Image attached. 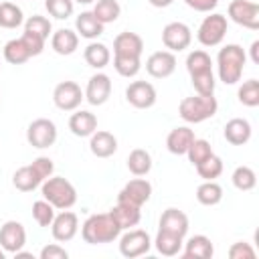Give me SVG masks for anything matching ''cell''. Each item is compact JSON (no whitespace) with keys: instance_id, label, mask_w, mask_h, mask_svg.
<instances>
[{"instance_id":"6da1fadb","label":"cell","mask_w":259,"mask_h":259,"mask_svg":"<svg viewBox=\"0 0 259 259\" xmlns=\"http://www.w3.org/2000/svg\"><path fill=\"white\" fill-rule=\"evenodd\" d=\"M55 164L51 158L47 156H38L34 158L30 164L20 166L14 174H12V184L16 190L20 192H32L34 188H38L49 176H53Z\"/></svg>"},{"instance_id":"7a4b0ae2","label":"cell","mask_w":259,"mask_h":259,"mask_svg":"<svg viewBox=\"0 0 259 259\" xmlns=\"http://www.w3.org/2000/svg\"><path fill=\"white\" fill-rule=\"evenodd\" d=\"M121 229L113 221L109 212H99L87 217V221L81 227V237L89 245H103V243H113L119 237Z\"/></svg>"},{"instance_id":"3957f363","label":"cell","mask_w":259,"mask_h":259,"mask_svg":"<svg viewBox=\"0 0 259 259\" xmlns=\"http://www.w3.org/2000/svg\"><path fill=\"white\" fill-rule=\"evenodd\" d=\"M245 63H247V55L243 51V47L231 42V45H225L219 55H217V69H219V79L225 83V85H235L241 81V75H243V69H245Z\"/></svg>"},{"instance_id":"277c9868","label":"cell","mask_w":259,"mask_h":259,"mask_svg":"<svg viewBox=\"0 0 259 259\" xmlns=\"http://www.w3.org/2000/svg\"><path fill=\"white\" fill-rule=\"evenodd\" d=\"M219 109V101L214 95H192L184 97L178 105V113L186 123H200L210 119Z\"/></svg>"},{"instance_id":"5b68a950","label":"cell","mask_w":259,"mask_h":259,"mask_svg":"<svg viewBox=\"0 0 259 259\" xmlns=\"http://www.w3.org/2000/svg\"><path fill=\"white\" fill-rule=\"evenodd\" d=\"M40 192H42V198L49 200L59 210L71 208L77 202V190H75V186L67 178H63V176H49L40 184Z\"/></svg>"},{"instance_id":"8992f818","label":"cell","mask_w":259,"mask_h":259,"mask_svg":"<svg viewBox=\"0 0 259 259\" xmlns=\"http://www.w3.org/2000/svg\"><path fill=\"white\" fill-rule=\"evenodd\" d=\"M227 28H229L227 16L219 14V12H212V14L204 16V20L200 22V26L196 30V38L202 47H217V45L223 42V38L227 34Z\"/></svg>"},{"instance_id":"52a82bcc","label":"cell","mask_w":259,"mask_h":259,"mask_svg":"<svg viewBox=\"0 0 259 259\" xmlns=\"http://www.w3.org/2000/svg\"><path fill=\"white\" fill-rule=\"evenodd\" d=\"M26 142L36 150L51 148L57 142V125H55V121H51L47 117L32 119L28 123V127H26Z\"/></svg>"},{"instance_id":"ba28073f","label":"cell","mask_w":259,"mask_h":259,"mask_svg":"<svg viewBox=\"0 0 259 259\" xmlns=\"http://www.w3.org/2000/svg\"><path fill=\"white\" fill-rule=\"evenodd\" d=\"M150 249H152V239L142 229H127V233L119 237V253L127 259L146 255Z\"/></svg>"},{"instance_id":"9c48e42d","label":"cell","mask_w":259,"mask_h":259,"mask_svg":"<svg viewBox=\"0 0 259 259\" xmlns=\"http://www.w3.org/2000/svg\"><path fill=\"white\" fill-rule=\"evenodd\" d=\"M229 18L249 30L259 28V4L255 0H233L229 4Z\"/></svg>"},{"instance_id":"30bf717a","label":"cell","mask_w":259,"mask_h":259,"mask_svg":"<svg viewBox=\"0 0 259 259\" xmlns=\"http://www.w3.org/2000/svg\"><path fill=\"white\" fill-rule=\"evenodd\" d=\"M192 40V30L184 22H168L162 30V42L170 53H180L190 47Z\"/></svg>"},{"instance_id":"8fae6325","label":"cell","mask_w":259,"mask_h":259,"mask_svg":"<svg viewBox=\"0 0 259 259\" xmlns=\"http://www.w3.org/2000/svg\"><path fill=\"white\" fill-rule=\"evenodd\" d=\"M83 99L85 95L75 81H61L53 91V101L61 111H75Z\"/></svg>"},{"instance_id":"7c38bea8","label":"cell","mask_w":259,"mask_h":259,"mask_svg":"<svg viewBox=\"0 0 259 259\" xmlns=\"http://www.w3.org/2000/svg\"><path fill=\"white\" fill-rule=\"evenodd\" d=\"M125 99L136 109H150L156 103L158 93L156 87L148 81H132L125 89Z\"/></svg>"},{"instance_id":"4fadbf2b","label":"cell","mask_w":259,"mask_h":259,"mask_svg":"<svg viewBox=\"0 0 259 259\" xmlns=\"http://www.w3.org/2000/svg\"><path fill=\"white\" fill-rule=\"evenodd\" d=\"M150 196H152V184L146 178H134L119 190L117 202H127L142 208V204H146Z\"/></svg>"},{"instance_id":"5bb4252c","label":"cell","mask_w":259,"mask_h":259,"mask_svg":"<svg viewBox=\"0 0 259 259\" xmlns=\"http://www.w3.org/2000/svg\"><path fill=\"white\" fill-rule=\"evenodd\" d=\"M77 231H79V219L73 210L65 208L59 214H55V219L51 223V233H53L55 241L67 243L77 235Z\"/></svg>"},{"instance_id":"9a60e30c","label":"cell","mask_w":259,"mask_h":259,"mask_svg":"<svg viewBox=\"0 0 259 259\" xmlns=\"http://www.w3.org/2000/svg\"><path fill=\"white\" fill-rule=\"evenodd\" d=\"M26 245V229L18 221H6L0 227V247L6 253H18Z\"/></svg>"},{"instance_id":"2e32d148","label":"cell","mask_w":259,"mask_h":259,"mask_svg":"<svg viewBox=\"0 0 259 259\" xmlns=\"http://www.w3.org/2000/svg\"><path fill=\"white\" fill-rule=\"evenodd\" d=\"M146 71L154 79H166L176 71V57L170 51H156L146 61Z\"/></svg>"},{"instance_id":"e0dca14e","label":"cell","mask_w":259,"mask_h":259,"mask_svg":"<svg viewBox=\"0 0 259 259\" xmlns=\"http://www.w3.org/2000/svg\"><path fill=\"white\" fill-rule=\"evenodd\" d=\"M83 95L91 105H103L111 95V79H109V75H105V73L91 75Z\"/></svg>"},{"instance_id":"ac0fdd59","label":"cell","mask_w":259,"mask_h":259,"mask_svg":"<svg viewBox=\"0 0 259 259\" xmlns=\"http://www.w3.org/2000/svg\"><path fill=\"white\" fill-rule=\"evenodd\" d=\"M144 53V40L138 32H119L113 38V55L119 57H142Z\"/></svg>"},{"instance_id":"d6986e66","label":"cell","mask_w":259,"mask_h":259,"mask_svg":"<svg viewBox=\"0 0 259 259\" xmlns=\"http://www.w3.org/2000/svg\"><path fill=\"white\" fill-rule=\"evenodd\" d=\"M188 217H186V212H182V210H178V208H174V206H170V208H166L164 212H162V217H160V223H158V229H162V231H168V233H172V235H178V237H186V233H188Z\"/></svg>"},{"instance_id":"ffe728a7","label":"cell","mask_w":259,"mask_h":259,"mask_svg":"<svg viewBox=\"0 0 259 259\" xmlns=\"http://www.w3.org/2000/svg\"><path fill=\"white\" fill-rule=\"evenodd\" d=\"M89 150L93 156L97 158H109L115 154L117 150V138L111 134V132H105V130H95L91 136H89Z\"/></svg>"},{"instance_id":"44dd1931","label":"cell","mask_w":259,"mask_h":259,"mask_svg":"<svg viewBox=\"0 0 259 259\" xmlns=\"http://www.w3.org/2000/svg\"><path fill=\"white\" fill-rule=\"evenodd\" d=\"M192 140H194V132H192L188 125H178V127L170 130V134H168V138H166V148H168L170 154L182 156V154H186V150L190 148Z\"/></svg>"},{"instance_id":"7402d4cb","label":"cell","mask_w":259,"mask_h":259,"mask_svg":"<svg viewBox=\"0 0 259 259\" xmlns=\"http://www.w3.org/2000/svg\"><path fill=\"white\" fill-rule=\"evenodd\" d=\"M69 130L77 138H89L97 130V117L91 111L79 109L69 117Z\"/></svg>"},{"instance_id":"603a6c76","label":"cell","mask_w":259,"mask_h":259,"mask_svg":"<svg viewBox=\"0 0 259 259\" xmlns=\"http://www.w3.org/2000/svg\"><path fill=\"white\" fill-rule=\"evenodd\" d=\"M251 123L243 117H233L225 123V140L233 146H243L251 140Z\"/></svg>"},{"instance_id":"cb8c5ba5","label":"cell","mask_w":259,"mask_h":259,"mask_svg":"<svg viewBox=\"0 0 259 259\" xmlns=\"http://www.w3.org/2000/svg\"><path fill=\"white\" fill-rule=\"evenodd\" d=\"M184 251L182 255L188 257V259H210L212 253H214V247H212V241L206 237V235H194L190 237L184 245Z\"/></svg>"},{"instance_id":"d4e9b609","label":"cell","mask_w":259,"mask_h":259,"mask_svg":"<svg viewBox=\"0 0 259 259\" xmlns=\"http://www.w3.org/2000/svg\"><path fill=\"white\" fill-rule=\"evenodd\" d=\"M51 47L57 55H73L79 47V34L71 28H59L51 36Z\"/></svg>"},{"instance_id":"484cf974","label":"cell","mask_w":259,"mask_h":259,"mask_svg":"<svg viewBox=\"0 0 259 259\" xmlns=\"http://www.w3.org/2000/svg\"><path fill=\"white\" fill-rule=\"evenodd\" d=\"M109 214L113 217V221L119 225V229H132L140 223L142 219V212H140V206H134V204H127V202H117Z\"/></svg>"},{"instance_id":"4316f807","label":"cell","mask_w":259,"mask_h":259,"mask_svg":"<svg viewBox=\"0 0 259 259\" xmlns=\"http://www.w3.org/2000/svg\"><path fill=\"white\" fill-rule=\"evenodd\" d=\"M75 32L81 34L83 38L93 40V38H97V36L103 34V24L95 18V14L91 10H85V12H81L75 18Z\"/></svg>"},{"instance_id":"83f0119b","label":"cell","mask_w":259,"mask_h":259,"mask_svg":"<svg viewBox=\"0 0 259 259\" xmlns=\"http://www.w3.org/2000/svg\"><path fill=\"white\" fill-rule=\"evenodd\" d=\"M182 245H184V239H182V237L158 229L156 239H154V247H156V251H158L160 255H164V257H174V255H178V253L182 251Z\"/></svg>"},{"instance_id":"f1b7e54d","label":"cell","mask_w":259,"mask_h":259,"mask_svg":"<svg viewBox=\"0 0 259 259\" xmlns=\"http://www.w3.org/2000/svg\"><path fill=\"white\" fill-rule=\"evenodd\" d=\"M186 71L192 77H198V75H206V73H212V61H210V55L202 49H196L192 53H188L186 57Z\"/></svg>"},{"instance_id":"f546056e","label":"cell","mask_w":259,"mask_h":259,"mask_svg":"<svg viewBox=\"0 0 259 259\" xmlns=\"http://www.w3.org/2000/svg\"><path fill=\"white\" fill-rule=\"evenodd\" d=\"M83 59H85V63L89 67L103 69V67H107V63L111 59V53L103 42H89L85 47V51H83Z\"/></svg>"},{"instance_id":"4dcf8cb0","label":"cell","mask_w":259,"mask_h":259,"mask_svg":"<svg viewBox=\"0 0 259 259\" xmlns=\"http://www.w3.org/2000/svg\"><path fill=\"white\" fill-rule=\"evenodd\" d=\"M127 170L134 176H146L152 170V156L144 148H136L127 156Z\"/></svg>"},{"instance_id":"1f68e13d","label":"cell","mask_w":259,"mask_h":259,"mask_svg":"<svg viewBox=\"0 0 259 259\" xmlns=\"http://www.w3.org/2000/svg\"><path fill=\"white\" fill-rule=\"evenodd\" d=\"M196 200L204 206H214L223 200V186L214 180H204L196 188Z\"/></svg>"},{"instance_id":"d6a6232c","label":"cell","mask_w":259,"mask_h":259,"mask_svg":"<svg viewBox=\"0 0 259 259\" xmlns=\"http://www.w3.org/2000/svg\"><path fill=\"white\" fill-rule=\"evenodd\" d=\"M91 12H93L95 18L105 26V24L115 22V20L119 18V14H121V6H119L117 0H97Z\"/></svg>"},{"instance_id":"836d02e7","label":"cell","mask_w":259,"mask_h":259,"mask_svg":"<svg viewBox=\"0 0 259 259\" xmlns=\"http://www.w3.org/2000/svg\"><path fill=\"white\" fill-rule=\"evenodd\" d=\"M4 59L10 63V65H22L30 59V53L26 49V45L22 42V38H12L4 45V51H2Z\"/></svg>"},{"instance_id":"e575fe53","label":"cell","mask_w":259,"mask_h":259,"mask_svg":"<svg viewBox=\"0 0 259 259\" xmlns=\"http://www.w3.org/2000/svg\"><path fill=\"white\" fill-rule=\"evenodd\" d=\"M231 180H233V186H235L237 190L247 192V190H253V188H255V184H257V174H255V170L249 168V166H237V168L233 170Z\"/></svg>"},{"instance_id":"d590c367","label":"cell","mask_w":259,"mask_h":259,"mask_svg":"<svg viewBox=\"0 0 259 259\" xmlns=\"http://www.w3.org/2000/svg\"><path fill=\"white\" fill-rule=\"evenodd\" d=\"M24 20L22 10L14 2H2L0 4V26L2 28H16Z\"/></svg>"},{"instance_id":"8d00e7d4","label":"cell","mask_w":259,"mask_h":259,"mask_svg":"<svg viewBox=\"0 0 259 259\" xmlns=\"http://www.w3.org/2000/svg\"><path fill=\"white\" fill-rule=\"evenodd\" d=\"M113 67L117 71V75L121 77H136L142 69V61L140 57H119V55H113Z\"/></svg>"},{"instance_id":"74e56055","label":"cell","mask_w":259,"mask_h":259,"mask_svg":"<svg viewBox=\"0 0 259 259\" xmlns=\"http://www.w3.org/2000/svg\"><path fill=\"white\" fill-rule=\"evenodd\" d=\"M237 97L243 105L247 107H257L259 105V81L257 79H247L237 91Z\"/></svg>"},{"instance_id":"f35d334b","label":"cell","mask_w":259,"mask_h":259,"mask_svg":"<svg viewBox=\"0 0 259 259\" xmlns=\"http://www.w3.org/2000/svg\"><path fill=\"white\" fill-rule=\"evenodd\" d=\"M32 219L36 221L38 227H45L49 229L53 219H55V206L49 202V200H34L32 202Z\"/></svg>"},{"instance_id":"ab89813d","label":"cell","mask_w":259,"mask_h":259,"mask_svg":"<svg viewBox=\"0 0 259 259\" xmlns=\"http://www.w3.org/2000/svg\"><path fill=\"white\" fill-rule=\"evenodd\" d=\"M196 172H198V176L202 180H214V178H219L223 174V160L219 156L210 154L204 162L196 164Z\"/></svg>"},{"instance_id":"60d3db41","label":"cell","mask_w":259,"mask_h":259,"mask_svg":"<svg viewBox=\"0 0 259 259\" xmlns=\"http://www.w3.org/2000/svg\"><path fill=\"white\" fill-rule=\"evenodd\" d=\"M210 154H212L210 144H208L206 140H200V138H194V140H192V144H190V148L186 150V156H188V160H190V164H192V166H196V164L204 162Z\"/></svg>"},{"instance_id":"b9f144b4","label":"cell","mask_w":259,"mask_h":259,"mask_svg":"<svg viewBox=\"0 0 259 259\" xmlns=\"http://www.w3.org/2000/svg\"><path fill=\"white\" fill-rule=\"evenodd\" d=\"M45 8L47 12L57 18V20H65L73 14L75 10V2L73 0H45Z\"/></svg>"},{"instance_id":"7bdbcfd3","label":"cell","mask_w":259,"mask_h":259,"mask_svg":"<svg viewBox=\"0 0 259 259\" xmlns=\"http://www.w3.org/2000/svg\"><path fill=\"white\" fill-rule=\"evenodd\" d=\"M24 30L34 32V34H38V36H42V38L47 40L49 34H51V30H53V24H51L49 18H45V16H40V14H34V16H28V18H26Z\"/></svg>"},{"instance_id":"ee69618b","label":"cell","mask_w":259,"mask_h":259,"mask_svg":"<svg viewBox=\"0 0 259 259\" xmlns=\"http://www.w3.org/2000/svg\"><path fill=\"white\" fill-rule=\"evenodd\" d=\"M20 38H22V42L26 45V49H28L30 57H36V55H40V53L45 51V38H42V36H38V34H34V32L24 30Z\"/></svg>"},{"instance_id":"f6af8a7d","label":"cell","mask_w":259,"mask_h":259,"mask_svg":"<svg viewBox=\"0 0 259 259\" xmlns=\"http://www.w3.org/2000/svg\"><path fill=\"white\" fill-rule=\"evenodd\" d=\"M229 257H231V259H255V249H253L249 243L239 241V243H233V245H231Z\"/></svg>"},{"instance_id":"bcb514c9","label":"cell","mask_w":259,"mask_h":259,"mask_svg":"<svg viewBox=\"0 0 259 259\" xmlns=\"http://www.w3.org/2000/svg\"><path fill=\"white\" fill-rule=\"evenodd\" d=\"M67 257H69L67 249L61 247L59 243H51L40 249V259H67Z\"/></svg>"},{"instance_id":"7dc6e473","label":"cell","mask_w":259,"mask_h":259,"mask_svg":"<svg viewBox=\"0 0 259 259\" xmlns=\"http://www.w3.org/2000/svg\"><path fill=\"white\" fill-rule=\"evenodd\" d=\"M188 8L196 10V12H210L217 8L219 0H184Z\"/></svg>"},{"instance_id":"c3c4849f","label":"cell","mask_w":259,"mask_h":259,"mask_svg":"<svg viewBox=\"0 0 259 259\" xmlns=\"http://www.w3.org/2000/svg\"><path fill=\"white\" fill-rule=\"evenodd\" d=\"M249 51H251V61H253L255 65H259V40H253Z\"/></svg>"},{"instance_id":"681fc988","label":"cell","mask_w":259,"mask_h":259,"mask_svg":"<svg viewBox=\"0 0 259 259\" xmlns=\"http://www.w3.org/2000/svg\"><path fill=\"white\" fill-rule=\"evenodd\" d=\"M152 6H156V8H166V6H170L174 0H148Z\"/></svg>"},{"instance_id":"f907efd6","label":"cell","mask_w":259,"mask_h":259,"mask_svg":"<svg viewBox=\"0 0 259 259\" xmlns=\"http://www.w3.org/2000/svg\"><path fill=\"white\" fill-rule=\"evenodd\" d=\"M73 2H77V4H91L93 0H73Z\"/></svg>"},{"instance_id":"816d5d0a","label":"cell","mask_w":259,"mask_h":259,"mask_svg":"<svg viewBox=\"0 0 259 259\" xmlns=\"http://www.w3.org/2000/svg\"><path fill=\"white\" fill-rule=\"evenodd\" d=\"M4 257H6V251H4L2 247H0V259H4Z\"/></svg>"}]
</instances>
